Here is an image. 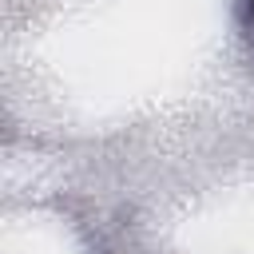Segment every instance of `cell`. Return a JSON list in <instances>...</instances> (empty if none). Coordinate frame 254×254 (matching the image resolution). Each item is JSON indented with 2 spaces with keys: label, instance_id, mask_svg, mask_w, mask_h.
Masks as SVG:
<instances>
[{
  "label": "cell",
  "instance_id": "cell-1",
  "mask_svg": "<svg viewBox=\"0 0 254 254\" xmlns=\"http://www.w3.org/2000/svg\"><path fill=\"white\" fill-rule=\"evenodd\" d=\"M246 28H250V40H254V0L246 4Z\"/></svg>",
  "mask_w": 254,
  "mask_h": 254
}]
</instances>
